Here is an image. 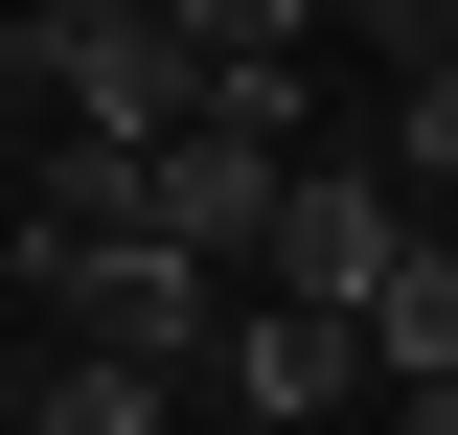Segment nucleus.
<instances>
[{
    "instance_id": "nucleus-11",
    "label": "nucleus",
    "mask_w": 458,
    "mask_h": 435,
    "mask_svg": "<svg viewBox=\"0 0 458 435\" xmlns=\"http://www.w3.org/2000/svg\"><path fill=\"white\" fill-rule=\"evenodd\" d=\"M0 207H23V92H0Z\"/></svg>"
},
{
    "instance_id": "nucleus-4",
    "label": "nucleus",
    "mask_w": 458,
    "mask_h": 435,
    "mask_svg": "<svg viewBox=\"0 0 458 435\" xmlns=\"http://www.w3.org/2000/svg\"><path fill=\"white\" fill-rule=\"evenodd\" d=\"M344 389H367V321H321V298H252V321H229V413L252 435H321Z\"/></svg>"
},
{
    "instance_id": "nucleus-6",
    "label": "nucleus",
    "mask_w": 458,
    "mask_h": 435,
    "mask_svg": "<svg viewBox=\"0 0 458 435\" xmlns=\"http://www.w3.org/2000/svg\"><path fill=\"white\" fill-rule=\"evenodd\" d=\"M367 367H390V389H458V229H412V252H390V298H367Z\"/></svg>"
},
{
    "instance_id": "nucleus-8",
    "label": "nucleus",
    "mask_w": 458,
    "mask_h": 435,
    "mask_svg": "<svg viewBox=\"0 0 458 435\" xmlns=\"http://www.w3.org/2000/svg\"><path fill=\"white\" fill-rule=\"evenodd\" d=\"M183 47H207V92H229V69H298L321 47V0H183Z\"/></svg>"
},
{
    "instance_id": "nucleus-2",
    "label": "nucleus",
    "mask_w": 458,
    "mask_h": 435,
    "mask_svg": "<svg viewBox=\"0 0 458 435\" xmlns=\"http://www.w3.org/2000/svg\"><path fill=\"white\" fill-rule=\"evenodd\" d=\"M390 252H412V183L390 161H298V207H276V252H252V298H321V321H367V298H390Z\"/></svg>"
},
{
    "instance_id": "nucleus-3",
    "label": "nucleus",
    "mask_w": 458,
    "mask_h": 435,
    "mask_svg": "<svg viewBox=\"0 0 458 435\" xmlns=\"http://www.w3.org/2000/svg\"><path fill=\"white\" fill-rule=\"evenodd\" d=\"M0 252L47 275H92V252H138V138H23V207H0Z\"/></svg>"
},
{
    "instance_id": "nucleus-12",
    "label": "nucleus",
    "mask_w": 458,
    "mask_h": 435,
    "mask_svg": "<svg viewBox=\"0 0 458 435\" xmlns=\"http://www.w3.org/2000/svg\"><path fill=\"white\" fill-rule=\"evenodd\" d=\"M412 435H458V389H412Z\"/></svg>"
},
{
    "instance_id": "nucleus-9",
    "label": "nucleus",
    "mask_w": 458,
    "mask_h": 435,
    "mask_svg": "<svg viewBox=\"0 0 458 435\" xmlns=\"http://www.w3.org/2000/svg\"><path fill=\"white\" fill-rule=\"evenodd\" d=\"M390 183H458V47L390 69Z\"/></svg>"
},
{
    "instance_id": "nucleus-13",
    "label": "nucleus",
    "mask_w": 458,
    "mask_h": 435,
    "mask_svg": "<svg viewBox=\"0 0 458 435\" xmlns=\"http://www.w3.org/2000/svg\"><path fill=\"white\" fill-rule=\"evenodd\" d=\"M0 435H23V389H0Z\"/></svg>"
},
{
    "instance_id": "nucleus-10",
    "label": "nucleus",
    "mask_w": 458,
    "mask_h": 435,
    "mask_svg": "<svg viewBox=\"0 0 458 435\" xmlns=\"http://www.w3.org/2000/svg\"><path fill=\"white\" fill-rule=\"evenodd\" d=\"M321 23H367L390 69H436V47H458V0H321Z\"/></svg>"
},
{
    "instance_id": "nucleus-7",
    "label": "nucleus",
    "mask_w": 458,
    "mask_h": 435,
    "mask_svg": "<svg viewBox=\"0 0 458 435\" xmlns=\"http://www.w3.org/2000/svg\"><path fill=\"white\" fill-rule=\"evenodd\" d=\"M23 435H183V367H138V344H69V367L23 389Z\"/></svg>"
},
{
    "instance_id": "nucleus-15",
    "label": "nucleus",
    "mask_w": 458,
    "mask_h": 435,
    "mask_svg": "<svg viewBox=\"0 0 458 435\" xmlns=\"http://www.w3.org/2000/svg\"><path fill=\"white\" fill-rule=\"evenodd\" d=\"M0 275H23V252H0Z\"/></svg>"
},
{
    "instance_id": "nucleus-5",
    "label": "nucleus",
    "mask_w": 458,
    "mask_h": 435,
    "mask_svg": "<svg viewBox=\"0 0 458 435\" xmlns=\"http://www.w3.org/2000/svg\"><path fill=\"white\" fill-rule=\"evenodd\" d=\"M69 321H92V344H138V367H183V344H229V275L138 229V252H92V275H69Z\"/></svg>"
},
{
    "instance_id": "nucleus-1",
    "label": "nucleus",
    "mask_w": 458,
    "mask_h": 435,
    "mask_svg": "<svg viewBox=\"0 0 458 435\" xmlns=\"http://www.w3.org/2000/svg\"><path fill=\"white\" fill-rule=\"evenodd\" d=\"M23 92H47V138H183L207 115V47H183V0H23Z\"/></svg>"
},
{
    "instance_id": "nucleus-14",
    "label": "nucleus",
    "mask_w": 458,
    "mask_h": 435,
    "mask_svg": "<svg viewBox=\"0 0 458 435\" xmlns=\"http://www.w3.org/2000/svg\"><path fill=\"white\" fill-rule=\"evenodd\" d=\"M0 23H23V0H0Z\"/></svg>"
}]
</instances>
